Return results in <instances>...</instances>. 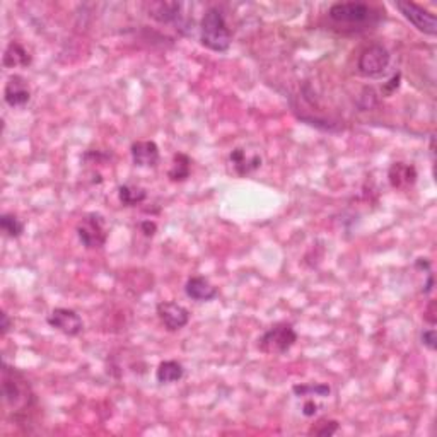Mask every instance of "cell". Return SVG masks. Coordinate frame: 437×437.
<instances>
[{
    "mask_svg": "<svg viewBox=\"0 0 437 437\" xmlns=\"http://www.w3.org/2000/svg\"><path fill=\"white\" fill-rule=\"evenodd\" d=\"M328 18L337 26L367 30L381 21V12L366 2H337L328 9Z\"/></svg>",
    "mask_w": 437,
    "mask_h": 437,
    "instance_id": "6da1fadb",
    "label": "cell"
},
{
    "mask_svg": "<svg viewBox=\"0 0 437 437\" xmlns=\"http://www.w3.org/2000/svg\"><path fill=\"white\" fill-rule=\"evenodd\" d=\"M2 396L6 405L14 412L26 410L35 402L30 381L24 378L21 371L7 366L6 362L2 364Z\"/></svg>",
    "mask_w": 437,
    "mask_h": 437,
    "instance_id": "7a4b0ae2",
    "label": "cell"
},
{
    "mask_svg": "<svg viewBox=\"0 0 437 437\" xmlns=\"http://www.w3.org/2000/svg\"><path fill=\"white\" fill-rule=\"evenodd\" d=\"M200 43L208 50L217 53L229 50L232 43L231 30L227 28L222 12L215 7L207 9L202 21H200Z\"/></svg>",
    "mask_w": 437,
    "mask_h": 437,
    "instance_id": "3957f363",
    "label": "cell"
},
{
    "mask_svg": "<svg viewBox=\"0 0 437 437\" xmlns=\"http://www.w3.org/2000/svg\"><path fill=\"white\" fill-rule=\"evenodd\" d=\"M297 342V333L291 323H275L258 340L260 352L267 355H282L292 349Z\"/></svg>",
    "mask_w": 437,
    "mask_h": 437,
    "instance_id": "277c9868",
    "label": "cell"
},
{
    "mask_svg": "<svg viewBox=\"0 0 437 437\" xmlns=\"http://www.w3.org/2000/svg\"><path fill=\"white\" fill-rule=\"evenodd\" d=\"M77 238L85 250H100L108 241V226L106 219L97 212H89L80 217L76 227Z\"/></svg>",
    "mask_w": 437,
    "mask_h": 437,
    "instance_id": "5b68a950",
    "label": "cell"
},
{
    "mask_svg": "<svg viewBox=\"0 0 437 437\" xmlns=\"http://www.w3.org/2000/svg\"><path fill=\"white\" fill-rule=\"evenodd\" d=\"M391 55L383 44H371L364 48L357 59V71L367 79L383 77L390 68Z\"/></svg>",
    "mask_w": 437,
    "mask_h": 437,
    "instance_id": "8992f818",
    "label": "cell"
},
{
    "mask_svg": "<svg viewBox=\"0 0 437 437\" xmlns=\"http://www.w3.org/2000/svg\"><path fill=\"white\" fill-rule=\"evenodd\" d=\"M395 7L400 11V14L407 19L412 26L417 28L420 32L429 36L437 35V21L436 16L429 12L424 7H420L415 2H395Z\"/></svg>",
    "mask_w": 437,
    "mask_h": 437,
    "instance_id": "52a82bcc",
    "label": "cell"
},
{
    "mask_svg": "<svg viewBox=\"0 0 437 437\" xmlns=\"http://www.w3.org/2000/svg\"><path fill=\"white\" fill-rule=\"evenodd\" d=\"M48 325L55 328L56 332L67 335V337H77L83 333L84 321L73 309L68 308H55L48 314Z\"/></svg>",
    "mask_w": 437,
    "mask_h": 437,
    "instance_id": "ba28073f",
    "label": "cell"
},
{
    "mask_svg": "<svg viewBox=\"0 0 437 437\" xmlns=\"http://www.w3.org/2000/svg\"><path fill=\"white\" fill-rule=\"evenodd\" d=\"M156 311L159 320H161L162 325H164L167 332H178V330L185 328L188 321H190V311H188L185 306L178 304V302L173 301L159 302Z\"/></svg>",
    "mask_w": 437,
    "mask_h": 437,
    "instance_id": "9c48e42d",
    "label": "cell"
},
{
    "mask_svg": "<svg viewBox=\"0 0 437 437\" xmlns=\"http://www.w3.org/2000/svg\"><path fill=\"white\" fill-rule=\"evenodd\" d=\"M4 101L11 108H23L31 101V89L28 80L21 76H11L4 88Z\"/></svg>",
    "mask_w": 437,
    "mask_h": 437,
    "instance_id": "30bf717a",
    "label": "cell"
},
{
    "mask_svg": "<svg viewBox=\"0 0 437 437\" xmlns=\"http://www.w3.org/2000/svg\"><path fill=\"white\" fill-rule=\"evenodd\" d=\"M130 156H132L133 164L138 167H154L161 159V152L156 142L137 140L130 147Z\"/></svg>",
    "mask_w": 437,
    "mask_h": 437,
    "instance_id": "8fae6325",
    "label": "cell"
},
{
    "mask_svg": "<svg viewBox=\"0 0 437 437\" xmlns=\"http://www.w3.org/2000/svg\"><path fill=\"white\" fill-rule=\"evenodd\" d=\"M388 179H390L391 186L396 190H407V188L414 186L417 181V169L414 164L408 162H393L388 171Z\"/></svg>",
    "mask_w": 437,
    "mask_h": 437,
    "instance_id": "7c38bea8",
    "label": "cell"
},
{
    "mask_svg": "<svg viewBox=\"0 0 437 437\" xmlns=\"http://www.w3.org/2000/svg\"><path fill=\"white\" fill-rule=\"evenodd\" d=\"M185 294L188 297H190V299H193V301L207 302V301L215 299L219 291H217V287H215V285H212L210 282H208V279H205V277L195 275V277H190V279L186 280Z\"/></svg>",
    "mask_w": 437,
    "mask_h": 437,
    "instance_id": "4fadbf2b",
    "label": "cell"
},
{
    "mask_svg": "<svg viewBox=\"0 0 437 437\" xmlns=\"http://www.w3.org/2000/svg\"><path fill=\"white\" fill-rule=\"evenodd\" d=\"M229 161L239 176L250 174L261 166V157L258 154H248L246 149H241V147H236V149L232 150Z\"/></svg>",
    "mask_w": 437,
    "mask_h": 437,
    "instance_id": "5bb4252c",
    "label": "cell"
},
{
    "mask_svg": "<svg viewBox=\"0 0 437 437\" xmlns=\"http://www.w3.org/2000/svg\"><path fill=\"white\" fill-rule=\"evenodd\" d=\"M32 62L31 53L28 48L19 42H11L4 52V67L16 68V67H28Z\"/></svg>",
    "mask_w": 437,
    "mask_h": 437,
    "instance_id": "9a60e30c",
    "label": "cell"
},
{
    "mask_svg": "<svg viewBox=\"0 0 437 437\" xmlns=\"http://www.w3.org/2000/svg\"><path fill=\"white\" fill-rule=\"evenodd\" d=\"M179 9H181V6L176 2H154L149 6V16L162 24L178 23L179 16H181Z\"/></svg>",
    "mask_w": 437,
    "mask_h": 437,
    "instance_id": "2e32d148",
    "label": "cell"
},
{
    "mask_svg": "<svg viewBox=\"0 0 437 437\" xmlns=\"http://www.w3.org/2000/svg\"><path fill=\"white\" fill-rule=\"evenodd\" d=\"M185 376V367L178 361H164L157 366L156 379L159 385H173L181 381Z\"/></svg>",
    "mask_w": 437,
    "mask_h": 437,
    "instance_id": "e0dca14e",
    "label": "cell"
},
{
    "mask_svg": "<svg viewBox=\"0 0 437 437\" xmlns=\"http://www.w3.org/2000/svg\"><path fill=\"white\" fill-rule=\"evenodd\" d=\"M190 173H191V159L183 152L174 154L173 164H171V169L167 171V176H169L171 181L174 183L186 181V179L190 178Z\"/></svg>",
    "mask_w": 437,
    "mask_h": 437,
    "instance_id": "ac0fdd59",
    "label": "cell"
},
{
    "mask_svg": "<svg viewBox=\"0 0 437 437\" xmlns=\"http://www.w3.org/2000/svg\"><path fill=\"white\" fill-rule=\"evenodd\" d=\"M118 198L126 207H136L147 198V191L137 185H121L118 188Z\"/></svg>",
    "mask_w": 437,
    "mask_h": 437,
    "instance_id": "d6986e66",
    "label": "cell"
},
{
    "mask_svg": "<svg viewBox=\"0 0 437 437\" xmlns=\"http://www.w3.org/2000/svg\"><path fill=\"white\" fill-rule=\"evenodd\" d=\"M0 229L4 231L7 238L18 239L24 232V222L14 214H2L0 215Z\"/></svg>",
    "mask_w": 437,
    "mask_h": 437,
    "instance_id": "ffe728a7",
    "label": "cell"
},
{
    "mask_svg": "<svg viewBox=\"0 0 437 437\" xmlns=\"http://www.w3.org/2000/svg\"><path fill=\"white\" fill-rule=\"evenodd\" d=\"M292 393L297 396V398H328L330 393H332V388L328 385H323V383H318V385H294L292 386Z\"/></svg>",
    "mask_w": 437,
    "mask_h": 437,
    "instance_id": "44dd1931",
    "label": "cell"
},
{
    "mask_svg": "<svg viewBox=\"0 0 437 437\" xmlns=\"http://www.w3.org/2000/svg\"><path fill=\"white\" fill-rule=\"evenodd\" d=\"M337 431H338V422H337V420L321 419L320 422L314 424V426L311 427V431H309V434L328 437V436H333Z\"/></svg>",
    "mask_w": 437,
    "mask_h": 437,
    "instance_id": "7402d4cb",
    "label": "cell"
},
{
    "mask_svg": "<svg viewBox=\"0 0 437 437\" xmlns=\"http://www.w3.org/2000/svg\"><path fill=\"white\" fill-rule=\"evenodd\" d=\"M420 340H422V345L427 347L429 350H436V342H437V333L434 328H429L426 332H422L420 335Z\"/></svg>",
    "mask_w": 437,
    "mask_h": 437,
    "instance_id": "603a6c76",
    "label": "cell"
},
{
    "mask_svg": "<svg viewBox=\"0 0 437 437\" xmlns=\"http://www.w3.org/2000/svg\"><path fill=\"white\" fill-rule=\"evenodd\" d=\"M400 80H402V76H400V73H395V76L391 77V79L388 80L385 85H383V92H385V94H393L396 89L400 88Z\"/></svg>",
    "mask_w": 437,
    "mask_h": 437,
    "instance_id": "cb8c5ba5",
    "label": "cell"
},
{
    "mask_svg": "<svg viewBox=\"0 0 437 437\" xmlns=\"http://www.w3.org/2000/svg\"><path fill=\"white\" fill-rule=\"evenodd\" d=\"M318 410H320V405H318L313 398H309L308 402L302 405V415L304 417H314L318 414Z\"/></svg>",
    "mask_w": 437,
    "mask_h": 437,
    "instance_id": "d4e9b609",
    "label": "cell"
},
{
    "mask_svg": "<svg viewBox=\"0 0 437 437\" xmlns=\"http://www.w3.org/2000/svg\"><path fill=\"white\" fill-rule=\"evenodd\" d=\"M140 231L144 232L147 238H150V236L156 234V231H157L156 222H154V220H142V222H140Z\"/></svg>",
    "mask_w": 437,
    "mask_h": 437,
    "instance_id": "484cf974",
    "label": "cell"
},
{
    "mask_svg": "<svg viewBox=\"0 0 437 437\" xmlns=\"http://www.w3.org/2000/svg\"><path fill=\"white\" fill-rule=\"evenodd\" d=\"M12 326V321L9 318V314H7L6 311H2V314H0V332H2V337H6L7 332L11 330Z\"/></svg>",
    "mask_w": 437,
    "mask_h": 437,
    "instance_id": "4316f807",
    "label": "cell"
}]
</instances>
